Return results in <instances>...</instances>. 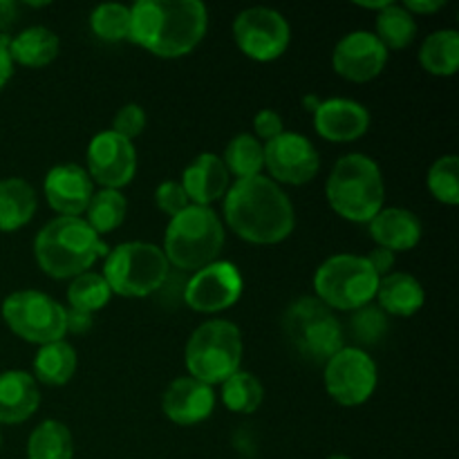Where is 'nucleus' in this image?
<instances>
[{
  "label": "nucleus",
  "mask_w": 459,
  "mask_h": 459,
  "mask_svg": "<svg viewBox=\"0 0 459 459\" xmlns=\"http://www.w3.org/2000/svg\"><path fill=\"white\" fill-rule=\"evenodd\" d=\"M242 334L233 323L215 318V321L202 323L188 339L184 350L186 370L193 379L206 385L224 384L233 372L240 370Z\"/></svg>",
  "instance_id": "8"
},
{
  "label": "nucleus",
  "mask_w": 459,
  "mask_h": 459,
  "mask_svg": "<svg viewBox=\"0 0 459 459\" xmlns=\"http://www.w3.org/2000/svg\"><path fill=\"white\" fill-rule=\"evenodd\" d=\"M402 7L408 13H435L444 7V0H406Z\"/></svg>",
  "instance_id": "43"
},
{
  "label": "nucleus",
  "mask_w": 459,
  "mask_h": 459,
  "mask_svg": "<svg viewBox=\"0 0 459 459\" xmlns=\"http://www.w3.org/2000/svg\"><path fill=\"white\" fill-rule=\"evenodd\" d=\"M377 388V366L361 348H341L325 363V390L341 406H361Z\"/></svg>",
  "instance_id": "12"
},
{
  "label": "nucleus",
  "mask_w": 459,
  "mask_h": 459,
  "mask_svg": "<svg viewBox=\"0 0 459 459\" xmlns=\"http://www.w3.org/2000/svg\"><path fill=\"white\" fill-rule=\"evenodd\" d=\"M179 184L193 204L209 206L227 195L229 186H231V175L224 166L222 157L213 155V152H202L184 169Z\"/></svg>",
  "instance_id": "20"
},
{
  "label": "nucleus",
  "mask_w": 459,
  "mask_h": 459,
  "mask_svg": "<svg viewBox=\"0 0 459 459\" xmlns=\"http://www.w3.org/2000/svg\"><path fill=\"white\" fill-rule=\"evenodd\" d=\"M254 130L255 139H264V142H272L278 134H282V117L276 110H260L254 119Z\"/></svg>",
  "instance_id": "39"
},
{
  "label": "nucleus",
  "mask_w": 459,
  "mask_h": 459,
  "mask_svg": "<svg viewBox=\"0 0 459 459\" xmlns=\"http://www.w3.org/2000/svg\"><path fill=\"white\" fill-rule=\"evenodd\" d=\"M388 63V49L370 31H352L336 43L332 65L336 74L354 83L377 79Z\"/></svg>",
  "instance_id": "16"
},
{
  "label": "nucleus",
  "mask_w": 459,
  "mask_h": 459,
  "mask_svg": "<svg viewBox=\"0 0 459 459\" xmlns=\"http://www.w3.org/2000/svg\"><path fill=\"white\" fill-rule=\"evenodd\" d=\"M58 36L48 27H30L9 40V54L13 63L25 67H45L58 56Z\"/></svg>",
  "instance_id": "25"
},
{
  "label": "nucleus",
  "mask_w": 459,
  "mask_h": 459,
  "mask_svg": "<svg viewBox=\"0 0 459 459\" xmlns=\"http://www.w3.org/2000/svg\"><path fill=\"white\" fill-rule=\"evenodd\" d=\"M13 74V61L12 54H9V39L4 34H0V90L7 85V81Z\"/></svg>",
  "instance_id": "42"
},
{
  "label": "nucleus",
  "mask_w": 459,
  "mask_h": 459,
  "mask_svg": "<svg viewBox=\"0 0 459 459\" xmlns=\"http://www.w3.org/2000/svg\"><path fill=\"white\" fill-rule=\"evenodd\" d=\"M379 307L393 316H412L424 307V287L415 276L403 272H390L388 276L379 278L377 287Z\"/></svg>",
  "instance_id": "23"
},
{
  "label": "nucleus",
  "mask_w": 459,
  "mask_h": 459,
  "mask_svg": "<svg viewBox=\"0 0 459 459\" xmlns=\"http://www.w3.org/2000/svg\"><path fill=\"white\" fill-rule=\"evenodd\" d=\"M110 296L112 291L101 273L85 272L72 281L70 290H67V303H70V309L94 314L106 307Z\"/></svg>",
  "instance_id": "33"
},
{
  "label": "nucleus",
  "mask_w": 459,
  "mask_h": 459,
  "mask_svg": "<svg viewBox=\"0 0 459 459\" xmlns=\"http://www.w3.org/2000/svg\"><path fill=\"white\" fill-rule=\"evenodd\" d=\"M366 258H368V263L372 264V269H375L377 276L379 278L388 276L390 269H393V264H394V254L393 251L384 249V247H377V249H372L370 255H366Z\"/></svg>",
  "instance_id": "40"
},
{
  "label": "nucleus",
  "mask_w": 459,
  "mask_h": 459,
  "mask_svg": "<svg viewBox=\"0 0 459 459\" xmlns=\"http://www.w3.org/2000/svg\"><path fill=\"white\" fill-rule=\"evenodd\" d=\"M224 218L229 229L251 245H278L290 238L296 224L287 193L264 175L236 179L229 186Z\"/></svg>",
  "instance_id": "2"
},
{
  "label": "nucleus",
  "mask_w": 459,
  "mask_h": 459,
  "mask_svg": "<svg viewBox=\"0 0 459 459\" xmlns=\"http://www.w3.org/2000/svg\"><path fill=\"white\" fill-rule=\"evenodd\" d=\"M459 160L457 155H444L430 166L429 188L442 204H459Z\"/></svg>",
  "instance_id": "35"
},
{
  "label": "nucleus",
  "mask_w": 459,
  "mask_h": 459,
  "mask_svg": "<svg viewBox=\"0 0 459 459\" xmlns=\"http://www.w3.org/2000/svg\"><path fill=\"white\" fill-rule=\"evenodd\" d=\"M327 459H350V457H345V455H332V457H327Z\"/></svg>",
  "instance_id": "47"
},
{
  "label": "nucleus",
  "mask_w": 459,
  "mask_h": 459,
  "mask_svg": "<svg viewBox=\"0 0 459 459\" xmlns=\"http://www.w3.org/2000/svg\"><path fill=\"white\" fill-rule=\"evenodd\" d=\"M161 408L173 424L195 426L213 412L215 393L211 385L202 384L193 377H179L166 388Z\"/></svg>",
  "instance_id": "18"
},
{
  "label": "nucleus",
  "mask_w": 459,
  "mask_h": 459,
  "mask_svg": "<svg viewBox=\"0 0 459 459\" xmlns=\"http://www.w3.org/2000/svg\"><path fill=\"white\" fill-rule=\"evenodd\" d=\"M263 151L264 169L272 173L276 184H291V186L307 184L316 178L318 166H321L316 148L303 134L282 133L264 143Z\"/></svg>",
  "instance_id": "15"
},
{
  "label": "nucleus",
  "mask_w": 459,
  "mask_h": 459,
  "mask_svg": "<svg viewBox=\"0 0 459 459\" xmlns=\"http://www.w3.org/2000/svg\"><path fill=\"white\" fill-rule=\"evenodd\" d=\"M3 318L9 330L22 341L48 345L65 336V307L36 290H22L7 296L3 303Z\"/></svg>",
  "instance_id": "10"
},
{
  "label": "nucleus",
  "mask_w": 459,
  "mask_h": 459,
  "mask_svg": "<svg viewBox=\"0 0 459 459\" xmlns=\"http://www.w3.org/2000/svg\"><path fill=\"white\" fill-rule=\"evenodd\" d=\"M137 173V151L133 142L112 130L94 134L88 146V175L103 188L119 191Z\"/></svg>",
  "instance_id": "14"
},
{
  "label": "nucleus",
  "mask_w": 459,
  "mask_h": 459,
  "mask_svg": "<svg viewBox=\"0 0 459 459\" xmlns=\"http://www.w3.org/2000/svg\"><path fill=\"white\" fill-rule=\"evenodd\" d=\"M94 36L108 43H119L130 36V7L117 3L99 4L90 16Z\"/></svg>",
  "instance_id": "34"
},
{
  "label": "nucleus",
  "mask_w": 459,
  "mask_h": 459,
  "mask_svg": "<svg viewBox=\"0 0 459 459\" xmlns=\"http://www.w3.org/2000/svg\"><path fill=\"white\" fill-rule=\"evenodd\" d=\"M143 128H146V112L137 103H128V106L121 108L115 115V121H112V133L128 139V142L139 137L143 133Z\"/></svg>",
  "instance_id": "37"
},
{
  "label": "nucleus",
  "mask_w": 459,
  "mask_h": 459,
  "mask_svg": "<svg viewBox=\"0 0 459 459\" xmlns=\"http://www.w3.org/2000/svg\"><path fill=\"white\" fill-rule=\"evenodd\" d=\"M350 330L357 336L359 343H377V341L384 339L385 332H388V318H385V312L381 307L366 305V307L354 312L352 321H350Z\"/></svg>",
  "instance_id": "36"
},
{
  "label": "nucleus",
  "mask_w": 459,
  "mask_h": 459,
  "mask_svg": "<svg viewBox=\"0 0 459 459\" xmlns=\"http://www.w3.org/2000/svg\"><path fill=\"white\" fill-rule=\"evenodd\" d=\"M92 195V179L79 164L54 166L45 178L48 204L63 218H79L81 213H85Z\"/></svg>",
  "instance_id": "17"
},
{
  "label": "nucleus",
  "mask_w": 459,
  "mask_h": 459,
  "mask_svg": "<svg viewBox=\"0 0 459 459\" xmlns=\"http://www.w3.org/2000/svg\"><path fill=\"white\" fill-rule=\"evenodd\" d=\"M282 332L294 352L314 366H325L341 348H345L341 321L314 296H303L285 309Z\"/></svg>",
  "instance_id": "6"
},
{
  "label": "nucleus",
  "mask_w": 459,
  "mask_h": 459,
  "mask_svg": "<svg viewBox=\"0 0 459 459\" xmlns=\"http://www.w3.org/2000/svg\"><path fill=\"white\" fill-rule=\"evenodd\" d=\"M229 175H236L238 179H249L263 175L264 169V151L263 143L254 134H238L229 142L222 157Z\"/></svg>",
  "instance_id": "29"
},
{
  "label": "nucleus",
  "mask_w": 459,
  "mask_h": 459,
  "mask_svg": "<svg viewBox=\"0 0 459 459\" xmlns=\"http://www.w3.org/2000/svg\"><path fill=\"white\" fill-rule=\"evenodd\" d=\"M18 4L12 0H0V31H7L16 22Z\"/></svg>",
  "instance_id": "44"
},
{
  "label": "nucleus",
  "mask_w": 459,
  "mask_h": 459,
  "mask_svg": "<svg viewBox=\"0 0 459 459\" xmlns=\"http://www.w3.org/2000/svg\"><path fill=\"white\" fill-rule=\"evenodd\" d=\"M318 103H321V101H318L316 97H305V106H307V110L314 112L318 108Z\"/></svg>",
  "instance_id": "46"
},
{
  "label": "nucleus",
  "mask_w": 459,
  "mask_h": 459,
  "mask_svg": "<svg viewBox=\"0 0 459 459\" xmlns=\"http://www.w3.org/2000/svg\"><path fill=\"white\" fill-rule=\"evenodd\" d=\"M65 325L67 332H74V334H83L92 327V314L79 312V309H65Z\"/></svg>",
  "instance_id": "41"
},
{
  "label": "nucleus",
  "mask_w": 459,
  "mask_h": 459,
  "mask_svg": "<svg viewBox=\"0 0 459 459\" xmlns=\"http://www.w3.org/2000/svg\"><path fill=\"white\" fill-rule=\"evenodd\" d=\"M206 25L200 0H139L130 7L128 40L160 58H179L200 45Z\"/></svg>",
  "instance_id": "1"
},
{
  "label": "nucleus",
  "mask_w": 459,
  "mask_h": 459,
  "mask_svg": "<svg viewBox=\"0 0 459 459\" xmlns=\"http://www.w3.org/2000/svg\"><path fill=\"white\" fill-rule=\"evenodd\" d=\"M368 224H370L372 240L393 254L412 249L421 240L420 218L408 209H399V206L381 209Z\"/></svg>",
  "instance_id": "21"
},
{
  "label": "nucleus",
  "mask_w": 459,
  "mask_h": 459,
  "mask_svg": "<svg viewBox=\"0 0 459 459\" xmlns=\"http://www.w3.org/2000/svg\"><path fill=\"white\" fill-rule=\"evenodd\" d=\"M0 444H3V437H0Z\"/></svg>",
  "instance_id": "48"
},
{
  "label": "nucleus",
  "mask_w": 459,
  "mask_h": 459,
  "mask_svg": "<svg viewBox=\"0 0 459 459\" xmlns=\"http://www.w3.org/2000/svg\"><path fill=\"white\" fill-rule=\"evenodd\" d=\"M264 399V388L251 372L238 370L222 384V402L231 412L251 415L260 408Z\"/></svg>",
  "instance_id": "32"
},
{
  "label": "nucleus",
  "mask_w": 459,
  "mask_h": 459,
  "mask_svg": "<svg viewBox=\"0 0 459 459\" xmlns=\"http://www.w3.org/2000/svg\"><path fill=\"white\" fill-rule=\"evenodd\" d=\"M224 247V224L211 206L191 204L170 218L164 236V255L179 272H200L215 263Z\"/></svg>",
  "instance_id": "5"
},
{
  "label": "nucleus",
  "mask_w": 459,
  "mask_h": 459,
  "mask_svg": "<svg viewBox=\"0 0 459 459\" xmlns=\"http://www.w3.org/2000/svg\"><path fill=\"white\" fill-rule=\"evenodd\" d=\"M417 22L402 4H388L377 16V39L385 49H403L415 40Z\"/></svg>",
  "instance_id": "31"
},
{
  "label": "nucleus",
  "mask_w": 459,
  "mask_h": 459,
  "mask_svg": "<svg viewBox=\"0 0 459 459\" xmlns=\"http://www.w3.org/2000/svg\"><path fill=\"white\" fill-rule=\"evenodd\" d=\"M359 7H366V9H385L388 7V4H393V0H379V3H361V0H359Z\"/></svg>",
  "instance_id": "45"
},
{
  "label": "nucleus",
  "mask_w": 459,
  "mask_h": 459,
  "mask_svg": "<svg viewBox=\"0 0 459 459\" xmlns=\"http://www.w3.org/2000/svg\"><path fill=\"white\" fill-rule=\"evenodd\" d=\"M325 195L334 213L343 220L370 222L384 209V175L375 160L361 152H350L332 169Z\"/></svg>",
  "instance_id": "4"
},
{
  "label": "nucleus",
  "mask_w": 459,
  "mask_h": 459,
  "mask_svg": "<svg viewBox=\"0 0 459 459\" xmlns=\"http://www.w3.org/2000/svg\"><path fill=\"white\" fill-rule=\"evenodd\" d=\"M76 372V352L65 341L40 345L34 359L36 379L45 385H65Z\"/></svg>",
  "instance_id": "26"
},
{
  "label": "nucleus",
  "mask_w": 459,
  "mask_h": 459,
  "mask_svg": "<svg viewBox=\"0 0 459 459\" xmlns=\"http://www.w3.org/2000/svg\"><path fill=\"white\" fill-rule=\"evenodd\" d=\"M420 63L429 74L453 76L459 65V34L455 30L433 31L420 49Z\"/></svg>",
  "instance_id": "27"
},
{
  "label": "nucleus",
  "mask_w": 459,
  "mask_h": 459,
  "mask_svg": "<svg viewBox=\"0 0 459 459\" xmlns=\"http://www.w3.org/2000/svg\"><path fill=\"white\" fill-rule=\"evenodd\" d=\"M379 276L366 255L339 254L327 258L314 273L316 299L334 312H357L372 303Z\"/></svg>",
  "instance_id": "9"
},
{
  "label": "nucleus",
  "mask_w": 459,
  "mask_h": 459,
  "mask_svg": "<svg viewBox=\"0 0 459 459\" xmlns=\"http://www.w3.org/2000/svg\"><path fill=\"white\" fill-rule=\"evenodd\" d=\"M36 213V191L21 178L0 179V231L25 227Z\"/></svg>",
  "instance_id": "24"
},
{
  "label": "nucleus",
  "mask_w": 459,
  "mask_h": 459,
  "mask_svg": "<svg viewBox=\"0 0 459 459\" xmlns=\"http://www.w3.org/2000/svg\"><path fill=\"white\" fill-rule=\"evenodd\" d=\"M314 128L327 142H354L370 128V115L352 99H327L314 110Z\"/></svg>",
  "instance_id": "19"
},
{
  "label": "nucleus",
  "mask_w": 459,
  "mask_h": 459,
  "mask_svg": "<svg viewBox=\"0 0 459 459\" xmlns=\"http://www.w3.org/2000/svg\"><path fill=\"white\" fill-rule=\"evenodd\" d=\"M242 281L240 269L233 263H211L195 272L184 285V303L202 314L222 312L240 300Z\"/></svg>",
  "instance_id": "13"
},
{
  "label": "nucleus",
  "mask_w": 459,
  "mask_h": 459,
  "mask_svg": "<svg viewBox=\"0 0 459 459\" xmlns=\"http://www.w3.org/2000/svg\"><path fill=\"white\" fill-rule=\"evenodd\" d=\"M27 457L30 459H72L74 457V442L65 424L56 420H48L36 426L27 442Z\"/></svg>",
  "instance_id": "28"
},
{
  "label": "nucleus",
  "mask_w": 459,
  "mask_h": 459,
  "mask_svg": "<svg viewBox=\"0 0 459 459\" xmlns=\"http://www.w3.org/2000/svg\"><path fill=\"white\" fill-rule=\"evenodd\" d=\"M170 264L164 251L151 242H124L108 251L103 273L112 294L124 299H146L164 287Z\"/></svg>",
  "instance_id": "7"
},
{
  "label": "nucleus",
  "mask_w": 459,
  "mask_h": 459,
  "mask_svg": "<svg viewBox=\"0 0 459 459\" xmlns=\"http://www.w3.org/2000/svg\"><path fill=\"white\" fill-rule=\"evenodd\" d=\"M40 393L34 377L22 370L0 375V424H22L39 411Z\"/></svg>",
  "instance_id": "22"
},
{
  "label": "nucleus",
  "mask_w": 459,
  "mask_h": 459,
  "mask_svg": "<svg viewBox=\"0 0 459 459\" xmlns=\"http://www.w3.org/2000/svg\"><path fill=\"white\" fill-rule=\"evenodd\" d=\"M155 202L160 206V211H164L166 215L175 218L178 213H182L186 206H191L186 191L179 182H161L155 191Z\"/></svg>",
  "instance_id": "38"
},
{
  "label": "nucleus",
  "mask_w": 459,
  "mask_h": 459,
  "mask_svg": "<svg viewBox=\"0 0 459 459\" xmlns=\"http://www.w3.org/2000/svg\"><path fill=\"white\" fill-rule=\"evenodd\" d=\"M290 22L281 12L269 7H251L233 21V39L245 56L258 63L276 61L290 48Z\"/></svg>",
  "instance_id": "11"
},
{
  "label": "nucleus",
  "mask_w": 459,
  "mask_h": 459,
  "mask_svg": "<svg viewBox=\"0 0 459 459\" xmlns=\"http://www.w3.org/2000/svg\"><path fill=\"white\" fill-rule=\"evenodd\" d=\"M34 255L43 273L63 281L88 272L101 255H108V247L83 218L58 215L39 231Z\"/></svg>",
  "instance_id": "3"
},
{
  "label": "nucleus",
  "mask_w": 459,
  "mask_h": 459,
  "mask_svg": "<svg viewBox=\"0 0 459 459\" xmlns=\"http://www.w3.org/2000/svg\"><path fill=\"white\" fill-rule=\"evenodd\" d=\"M126 211H128V202L119 191H110V188H101L92 195L88 209H85V222L94 233H110L119 229L126 220Z\"/></svg>",
  "instance_id": "30"
}]
</instances>
